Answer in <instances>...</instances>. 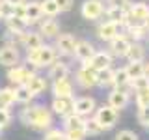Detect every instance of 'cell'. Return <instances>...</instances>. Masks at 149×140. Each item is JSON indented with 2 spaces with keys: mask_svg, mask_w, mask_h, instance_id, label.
<instances>
[{
  "mask_svg": "<svg viewBox=\"0 0 149 140\" xmlns=\"http://www.w3.org/2000/svg\"><path fill=\"white\" fill-rule=\"evenodd\" d=\"M24 45H26V49H28V50L39 49V47L43 45V36H41V34H36V32H30V34H26Z\"/></svg>",
  "mask_w": 149,
  "mask_h": 140,
  "instance_id": "26",
  "label": "cell"
},
{
  "mask_svg": "<svg viewBox=\"0 0 149 140\" xmlns=\"http://www.w3.org/2000/svg\"><path fill=\"white\" fill-rule=\"evenodd\" d=\"M93 54H95V49H93L91 43H88V41H77L74 56H77L80 62H88V60H91Z\"/></svg>",
  "mask_w": 149,
  "mask_h": 140,
  "instance_id": "13",
  "label": "cell"
},
{
  "mask_svg": "<svg viewBox=\"0 0 149 140\" xmlns=\"http://www.w3.org/2000/svg\"><path fill=\"white\" fill-rule=\"evenodd\" d=\"M0 64L6 67H13L19 64V50L13 45H6L0 49Z\"/></svg>",
  "mask_w": 149,
  "mask_h": 140,
  "instance_id": "8",
  "label": "cell"
},
{
  "mask_svg": "<svg viewBox=\"0 0 149 140\" xmlns=\"http://www.w3.org/2000/svg\"><path fill=\"white\" fill-rule=\"evenodd\" d=\"M106 15H108V21H114V22H125V17H127V11H125L123 8L119 6H112L108 11H106Z\"/></svg>",
  "mask_w": 149,
  "mask_h": 140,
  "instance_id": "27",
  "label": "cell"
},
{
  "mask_svg": "<svg viewBox=\"0 0 149 140\" xmlns=\"http://www.w3.org/2000/svg\"><path fill=\"white\" fill-rule=\"evenodd\" d=\"M56 4H58L60 11H69L73 8V0H56Z\"/></svg>",
  "mask_w": 149,
  "mask_h": 140,
  "instance_id": "43",
  "label": "cell"
},
{
  "mask_svg": "<svg viewBox=\"0 0 149 140\" xmlns=\"http://www.w3.org/2000/svg\"><path fill=\"white\" fill-rule=\"evenodd\" d=\"M138 120H140V123H142V125H149V105L147 106H140Z\"/></svg>",
  "mask_w": 149,
  "mask_h": 140,
  "instance_id": "38",
  "label": "cell"
},
{
  "mask_svg": "<svg viewBox=\"0 0 149 140\" xmlns=\"http://www.w3.org/2000/svg\"><path fill=\"white\" fill-rule=\"evenodd\" d=\"M52 110L60 116H69L71 112H74V99L73 97H54Z\"/></svg>",
  "mask_w": 149,
  "mask_h": 140,
  "instance_id": "7",
  "label": "cell"
},
{
  "mask_svg": "<svg viewBox=\"0 0 149 140\" xmlns=\"http://www.w3.org/2000/svg\"><path fill=\"white\" fill-rule=\"evenodd\" d=\"M130 17L134 19V21H146L149 17V6L143 2H138V4H132L130 6Z\"/></svg>",
  "mask_w": 149,
  "mask_h": 140,
  "instance_id": "19",
  "label": "cell"
},
{
  "mask_svg": "<svg viewBox=\"0 0 149 140\" xmlns=\"http://www.w3.org/2000/svg\"><path fill=\"white\" fill-rule=\"evenodd\" d=\"M2 17H4V15H2V13H0V19H2Z\"/></svg>",
  "mask_w": 149,
  "mask_h": 140,
  "instance_id": "48",
  "label": "cell"
},
{
  "mask_svg": "<svg viewBox=\"0 0 149 140\" xmlns=\"http://www.w3.org/2000/svg\"><path fill=\"white\" fill-rule=\"evenodd\" d=\"M84 136H86L84 129H67L65 133V140H84Z\"/></svg>",
  "mask_w": 149,
  "mask_h": 140,
  "instance_id": "35",
  "label": "cell"
},
{
  "mask_svg": "<svg viewBox=\"0 0 149 140\" xmlns=\"http://www.w3.org/2000/svg\"><path fill=\"white\" fill-rule=\"evenodd\" d=\"M52 93L54 97H73V84L69 78H60L52 84Z\"/></svg>",
  "mask_w": 149,
  "mask_h": 140,
  "instance_id": "11",
  "label": "cell"
},
{
  "mask_svg": "<svg viewBox=\"0 0 149 140\" xmlns=\"http://www.w3.org/2000/svg\"><path fill=\"white\" fill-rule=\"evenodd\" d=\"M112 52L114 54H118V56H127V52H129V47H130V43H129V39L125 36H116L114 39H112Z\"/></svg>",
  "mask_w": 149,
  "mask_h": 140,
  "instance_id": "16",
  "label": "cell"
},
{
  "mask_svg": "<svg viewBox=\"0 0 149 140\" xmlns=\"http://www.w3.org/2000/svg\"><path fill=\"white\" fill-rule=\"evenodd\" d=\"M102 13H104V6L101 4V0H86V2L82 4V15H84V19L95 21V19H99Z\"/></svg>",
  "mask_w": 149,
  "mask_h": 140,
  "instance_id": "4",
  "label": "cell"
},
{
  "mask_svg": "<svg viewBox=\"0 0 149 140\" xmlns=\"http://www.w3.org/2000/svg\"><path fill=\"white\" fill-rule=\"evenodd\" d=\"M84 65H91L95 71H99V69H106L110 67L112 64V56L108 52H95L91 56V60H88V62H82Z\"/></svg>",
  "mask_w": 149,
  "mask_h": 140,
  "instance_id": "10",
  "label": "cell"
},
{
  "mask_svg": "<svg viewBox=\"0 0 149 140\" xmlns=\"http://www.w3.org/2000/svg\"><path fill=\"white\" fill-rule=\"evenodd\" d=\"M28 62L34 65V67H47V65H52L56 62V50L52 47L41 45L39 49L28 50Z\"/></svg>",
  "mask_w": 149,
  "mask_h": 140,
  "instance_id": "2",
  "label": "cell"
},
{
  "mask_svg": "<svg viewBox=\"0 0 149 140\" xmlns=\"http://www.w3.org/2000/svg\"><path fill=\"white\" fill-rule=\"evenodd\" d=\"M95 120L99 121L102 125V129H110L116 125V121H118V110L114 108V106H101L99 110H97L95 114Z\"/></svg>",
  "mask_w": 149,
  "mask_h": 140,
  "instance_id": "3",
  "label": "cell"
},
{
  "mask_svg": "<svg viewBox=\"0 0 149 140\" xmlns=\"http://www.w3.org/2000/svg\"><path fill=\"white\" fill-rule=\"evenodd\" d=\"M60 30V24L54 21V19H45L41 22V36H47V37H54Z\"/></svg>",
  "mask_w": 149,
  "mask_h": 140,
  "instance_id": "21",
  "label": "cell"
},
{
  "mask_svg": "<svg viewBox=\"0 0 149 140\" xmlns=\"http://www.w3.org/2000/svg\"><path fill=\"white\" fill-rule=\"evenodd\" d=\"M13 15H15V17H21V19H26V2L24 4H17V6L13 8Z\"/></svg>",
  "mask_w": 149,
  "mask_h": 140,
  "instance_id": "41",
  "label": "cell"
},
{
  "mask_svg": "<svg viewBox=\"0 0 149 140\" xmlns=\"http://www.w3.org/2000/svg\"><path fill=\"white\" fill-rule=\"evenodd\" d=\"M129 80H130V78H129L127 69H118V71H114V82H112V84H116V88L125 86Z\"/></svg>",
  "mask_w": 149,
  "mask_h": 140,
  "instance_id": "32",
  "label": "cell"
},
{
  "mask_svg": "<svg viewBox=\"0 0 149 140\" xmlns=\"http://www.w3.org/2000/svg\"><path fill=\"white\" fill-rule=\"evenodd\" d=\"M116 140H138V136L132 133V131H121V133H118Z\"/></svg>",
  "mask_w": 149,
  "mask_h": 140,
  "instance_id": "42",
  "label": "cell"
},
{
  "mask_svg": "<svg viewBox=\"0 0 149 140\" xmlns=\"http://www.w3.org/2000/svg\"><path fill=\"white\" fill-rule=\"evenodd\" d=\"M108 103H110V106H114L116 110L125 108V106H127V103H129V93L123 92V90H114L108 95Z\"/></svg>",
  "mask_w": 149,
  "mask_h": 140,
  "instance_id": "15",
  "label": "cell"
},
{
  "mask_svg": "<svg viewBox=\"0 0 149 140\" xmlns=\"http://www.w3.org/2000/svg\"><path fill=\"white\" fill-rule=\"evenodd\" d=\"M69 67L63 62H54V65L50 67V78L52 80H60V78H67Z\"/></svg>",
  "mask_w": 149,
  "mask_h": 140,
  "instance_id": "24",
  "label": "cell"
},
{
  "mask_svg": "<svg viewBox=\"0 0 149 140\" xmlns=\"http://www.w3.org/2000/svg\"><path fill=\"white\" fill-rule=\"evenodd\" d=\"M146 28H149V17L146 19Z\"/></svg>",
  "mask_w": 149,
  "mask_h": 140,
  "instance_id": "46",
  "label": "cell"
},
{
  "mask_svg": "<svg viewBox=\"0 0 149 140\" xmlns=\"http://www.w3.org/2000/svg\"><path fill=\"white\" fill-rule=\"evenodd\" d=\"M26 86L32 90V93H34V95H39V93H43V92H45L47 82H45V78L37 77V75H32V78L26 82Z\"/></svg>",
  "mask_w": 149,
  "mask_h": 140,
  "instance_id": "22",
  "label": "cell"
},
{
  "mask_svg": "<svg viewBox=\"0 0 149 140\" xmlns=\"http://www.w3.org/2000/svg\"><path fill=\"white\" fill-rule=\"evenodd\" d=\"M41 6H43V13L49 15V17H54V15L60 13V8H58V4H56V0H45Z\"/></svg>",
  "mask_w": 149,
  "mask_h": 140,
  "instance_id": "33",
  "label": "cell"
},
{
  "mask_svg": "<svg viewBox=\"0 0 149 140\" xmlns=\"http://www.w3.org/2000/svg\"><path fill=\"white\" fill-rule=\"evenodd\" d=\"M0 2H2V0H0Z\"/></svg>",
  "mask_w": 149,
  "mask_h": 140,
  "instance_id": "49",
  "label": "cell"
},
{
  "mask_svg": "<svg viewBox=\"0 0 149 140\" xmlns=\"http://www.w3.org/2000/svg\"><path fill=\"white\" fill-rule=\"evenodd\" d=\"M112 82H114V71L110 67L97 71V84L99 86H106V84H112Z\"/></svg>",
  "mask_w": 149,
  "mask_h": 140,
  "instance_id": "28",
  "label": "cell"
},
{
  "mask_svg": "<svg viewBox=\"0 0 149 140\" xmlns=\"http://www.w3.org/2000/svg\"><path fill=\"white\" fill-rule=\"evenodd\" d=\"M32 99H34V93H32V90L26 86V84H19V86L15 88V103L28 105Z\"/></svg>",
  "mask_w": 149,
  "mask_h": 140,
  "instance_id": "18",
  "label": "cell"
},
{
  "mask_svg": "<svg viewBox=\"0 0 149 140\" xmlns=\"http://www.w3.org/2000/svg\"><path fill=\"white\" fill-rule=\"evenodd\" d=\"M21 121L37 131H45L52 123V114L45 108V106H26L21 112Z\"/></svg>",
  "mask_w": 149,
  "mask_h": 140,
  "instance_id": "1",
  "label": "cell"
},
{
  "mask_svg": "<svg viewBox=\"0 0 149 140\" xmlns=\"http://www.w3.org/2000/svg\"><path fill=\"white\" fill-rule=\"evenodd\" d=\"M118 28L119 24L118 22H114V21H108V22H102V24L99 26V37L101 39H104V41H112L116 36H118Z\"/></svg>",
  "mask_w": 149,
  "mask_h": 140,
  "instance_id": "14",
  "label": "cell"
},
{
  "mask_svg": "<svg viewBox=\"0 0 149 140\" xmlns=\"http://www.w3.org/2000/svg\"><path fill=\"white\" fill-rule=\"evenodd\" d=\"M43 140H65V134L60 129H50L43 136Z\"/></svg>",
  "mask_w": 149,
  "mask_h": 140,
  "instance_id": "36",
  "label": "cell"
},
{
  "mask_svg": "<svg viewBox=\"0 0 149 140\" xmlns=\"http://www.w3.org/2000/svg\"><path fill=\"white\" fill-rule=\"evenodd\" d=\"M143 54H146V50H143V47L142 45H138V43H130L129 47V52H127V58L132 62V60H142L143 58Z\"/></svg>",
  "mask_w": 149,
  "mask_h": 140,
  "instance_id": "31",
  "label": "cell"
},
{
  "mask_svg": "<svg viewBox=\"0 0 149 140\" xmlns=\"http://www.w3.org/2000/svg\"><path fill=\"white\" fill-rule=\"evenodd\" d=\"M129 28H130V34L136 37V39H140L143 36V26H129Z\"/></svg>",
  "mask_w": 149,
  "mask_h": 140,
  "instance_id": "44",
  "label": "cell"
},
{
  "mask_svg": "<svg viewBox=\"0 0 149 140\" xmlns=\"http://www.w3.org/2000/svg\"><path fill=\"white\" fill-rule=\"evenodd\" d=\"M56 47H58V50L65 56H71L74 54V49H77V41H74V37L71 34H62L58 37V41H56Z\"/></svg>",
  "mask_w": 149,
  "mask_h": 140,
  "instance_id": "9",
  "label": "cell"
},
{
  "mask_svg": "<svg viewBox=\"0 0 149 140\" xmlns=\"http://www.w3.org/2000/svg\"><path fill=\"white\" fill-rule=\"evenodd\" d=\"M102 131H104V129H102V125L95 118L84 121V133H86V134H93V136H95V134H101Z\"/></svg>",
  "mask_w": 149,
  "mask_h": 140,
  "instance_id": "29",
  "label": "cell"
},
{
  "mask_svg": "<svg viewBox=\"0 0 149 140\" xmlns=\"http://www.w3.org/2000/svg\"><path fill=\"white\" fill-rule=\"evenodd\" d=\"M95 110V99L93 97H78L74 99V112L80 116H88Z\"/></svg>",
  "mask_w": 149,
  "mask_h": 140,
  "instance_id": "12",
  "label": "cell"
},
{
  "mask_svg": "<svg viewBox=\"0 0 149 140\" xmlns=\"http://www.w3.org/2000/svg\"><path fill=\"white\" fill-rule=\"evenodd\" d=\"M9 4H13V6H17V4H24V0H8Z\"/></svg>",
  "mask_w": 149,
  "mask_h": 140,
  "instance_id": "45",
  "label": "cell"
},
{
  "mask_svg": "<svg viewBox=\"0 0 149 140\" xmlns=\"http://www.w3.org/2000/svg\"><path fill=\"white\" fill-rule=\"evenodd\" d=\"M136 101H138L140 106H147L149 105V88L136 90Z\"/></svg>",
  "mask_w": 149,
  "mask_h": 140,
  "instance_id": "34",
  "label": "cell"
},
{
  "mask_svg": "<svg viewBox=\"0 0 149 140\" xmlns=\"http://www.w3.org/2000/svg\"><path fill=\"white\" fill-rule=\"evenodd\" d=\"M6 24H8V28H11V30H24V26L28 22H26V19L9 15V17H6Z\"/></svg>",
  "mask_w": 149,
  "mask_h": 140,
  "instance_id": "30",
  "label": "cell"
},
{
  "mask_svg": "<svg viewBox=\"0 0 149 140\" xmlns=\"http://www.w3.org/2000/svg\"><path fill=\"white\" fill-rule=\"evenodd\" d=\"M84 120L80 114L71 112L69 116H65V129H84Z\"/></svg>",
  "mask_w": 149,
  "mask_h": 140,
  "instance_id": "25",
  "label": "cell"
},
{
  "mask_svg": "<svg viewBox=\"0 0 149 140\" xmlns=\"http://www.w3.org/2000/svg\"><path fill=\"white\" fill-rule=\"evenodd\" d=\"M125 69H127L130 80H134V78H138V77H142V75H146V65L142 64V60H132V62H130Z\"/></svg>",
  "mask_w": 149,
  "mask_h": 140,
  "instance_id": "20",
  "label": "cell"
},
{
  "mask_svg": "<svg viewBox=\"0 0 149 140\" xmlns=\"http://www.w3.org/2000/svg\"><path fill=\"white\" fill-rule=\"evenodd\" d=\"M13 103H15V90L13 88L0 90V108H9Z\"/></svg>",
  "mask_w": 149,
  "mask_h": 140,
  "instance_id": "23",
  "label": "cell"
},
{
  "mask_svg": "<svg viewBox=\"0 0 149 140\" xmlns=\"http://www.w3.org/2000/svg\"><path fill=\"white\" fill-rule=\"evenodd\" d=\"M13 4H9L8 0H2V2H0V13H2L4 17H9V15H13Z\"/></svg>",
  "mask_w": 149,
  "mask_h": 140,
  "instance_id": "39",
  "label": "cell"
},
{
  "mask_svg": "<svg viewBox=\"0 0 149 140\" xmlns=\"http://www.w3.org/2000/svg\"><path fill=\"white\" fill-rule=\"evenodd\" d=\"M32 75H34V73H32L30 69L22 67V65H19V67L13 65V67L8 71V80L11 84H17V86H19V84H26L32 78Z\"/></svg>",
  "mask_w": 149,
  "mask_h": 140,
  "instance_id": "5",
  "label": "cell"
},
{
  "mask_svg": "<svg viewBox=\"0 0 149 140\" xmlns=\"http://www.w3.org/2000/svg\"><path fill=\"white\" fill-rule=\"evenodd\" d=\"M132 86L136 88V90H143V88H149V77L142 75V77L134 78V80H132Z\"/></svg>",
  "mask_w": 149,
  "mask_h": 140,
  "instance_id": "37",
  "label": "cell"
},
{
  "mask_svg": "<svg viewBox=\"0 0 149 140\" xmlns=\"http://www.w3.org/2000/svg\"><path fill=\"white\" fill-rule=\"evenodd\" d=\"M43 15H45V13H43V6H41L39 2H30V4H26V21H28V22L39 21Z\"/></svg>",
  "mask_w": 149,
  "mask_h": 140,
  "instance_id": "17",
  "label": "cell"
},
{
  "mask_svg": "<svg viewBox=\"0 0 149 140\" xmlns=\"http://www.w3.org/2000/svg\"><path fill=\"white\" fill-rule=\"evenodd\" d=\"M146 71H147V73H149V65H146Z\"/></svg>",
  "mask_w": 149,
  "mask_h": 140,
  "instance_id": "47",
  "label": "cell"
},
{
  "mask_svg": "<svg viewBox=\"0 0 149 140\" xmlns=\"http://www.w3.org/2000/svg\"><path fill=\"white\" fill-rule=\"evenodd\" d=\"M147 127H149V125H147Z\"/></svg>",
  "mask_w": 149,
  "mask_h": 140,
  "instance_id": "50",
  "label": "cell"
},
{
  "mask_svg": "<svg viewBox=\"0 0 149 140\" xmlns=\"http://www.w3.org/2000/svg\"><path fill=\"white\" fill-rule=\"evenodd\" d=\"M9 121H11V114L8 112V108H0V129L8 127Z\"/></svg>",
  "mask_w": 149,
  "mask_h": 140,
  "instance_id": "40",
  "label": "cell"
},
{
  "mask_svg": "<svg viewBox=\"0 0 149 140\" xmlns=\"http://www.w3.org/2000/svg\"><path fill=\"white\" fill-rule=\"evenodd\" d=\"M77 82L80 84L82 88H91L97 84V71L91 67V65H84L80 71L77 73Z\"/></svg>",
  "mask_w": 149,
  "mask_h": 140,
  "instance_id": "6",
  "label": "cell"
}]
</instances>
